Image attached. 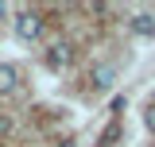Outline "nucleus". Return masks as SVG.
Here are the masks:
<instances>
[{"instance_id":"obj_4","label":"nucleus","mask_w":155,"mask_h":147,"mask_svg":"<svg viewBox=\"0 0 155 147\" xmlns=\"http://www.w3.org/2000/svg\"><path fill=\"white\" fill-rule=\"evenodd\" d=\"M132 35L136 39H155V16H151V12L132 16Z\"/></svg>"},{"instance_id":"obj_7","label":"nucleus","mask_w":155,"mask_h":147,"mask_svg":"<svg viewBox=\"0 0 155 147\" xmlns=\"http://www.w3.org/2000/svg\"><path fill=\"white\" fill-rule=\"evenodd\" d=\"M62 147H74V139H62Z\"/></svg>"},{"instance_id":"obj_5","label":"nucleus","mask_w":155,"mask_h":147,"mask_svg":"<svg viewBox=\"0 0 155 147\" xmlns=\"http://www.w3.org/2000/svg\"><path fill=\"white\" fill-rule=\"evenodd\" d=\"M16 85H19V70L12 62H0V97H8Z\"/></svg>"},{"instance_id":"obj_1","label":"nucleus","mask_w":155,"mask_h":147,"mask_svg":"<svg viewBox=\"0 0 155 147\" xmlns=\"http://www.w3.org/2000/svg\"><path fill=\"white\" fill-rule=\"evenodd\" d=\"M43 35V16H39L35 8H23L16 16V39H23V43H31V39Z\"/></svg>"},{"instance_id":"obj_6","label":"nucleus","mask_w":155,"mask_h":147,"mask_svg":"<svg viewBox=\"0 0 155 147\" xmlns=\"http://www.w3.org/2000/svg\"><path fill=\"white\" fill-rule=\"evenodd\" d=\"M143 124H147V132H155V101L143 109Z\"/></svg>"},{"instance_id":"obj_8","label":"nucleus","mask_w":155,"mask_h":147,"mask_svg":"<svg viewBox=\"0 0 155 147\" xmlns=\"http://www.w3.org/2000/svg\"><path fill=\"white\" fill-rule=\"evenodd\" d=\"M0 16H4V4H0Z\"/></svg>"},{"instance_id":"obj_2","label":"nucleus","mask_w":155,"mask_h":147,"mask_svg":"<svg viewBox=\"0 0 155 147\" xmlns=\"http://www.w3.org/2000/svg\"><path fill=\"white\" fill-rule=\"evenodd\" d=\"M70 62H74V47H70L66 39L51 43V51H47V66H51V70H66Z\"/></svg>"},{"instance_id":"obj_3","label":"nucleus","mask_w":155,"mask_h":147,"mask_svg":"<svg viewBox=\"0 0 155 147\" xmlns=\"http://www.w3.org/2000/svg\"><path fill=\"white\" fill-rule=\"evenodd\" d=\"M89 77H93V89H101V93H105V89H113V81H116V70L109 66V62H97Z\"/></svg>"}]
</instances>
